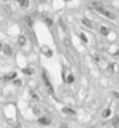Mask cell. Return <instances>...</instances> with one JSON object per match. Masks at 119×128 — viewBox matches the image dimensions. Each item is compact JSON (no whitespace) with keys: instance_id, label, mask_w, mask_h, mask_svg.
Returning <instances> with one entry per match:
<instances>
[{"instance_id":"obj_2","label":"cell","mask_w":119,"mask_h":128,"mask_svg":"<svg viewBox=\"0 0 119 128\" xmlns=\"http://www.w3.org/2000/svg\"><path fill=\"white\" fill-rule=\"evenodd\" d=\"M91 6H93L94 10H96L98 13H101V12H102V10L104 8L103 4L102 2H98V1H94V2H91Z\"/></svg>"},{"instance_id":"obj_10","label":"cell","mask_w":119,"mask_h":128,"mask_svg":"<svg viewBox=\"0 0 119 128\" xmlns=\"http://www.w3.org/2000/svg\"><path fill=\"white\" fill-rule=\"evenodd\" d=\"M26 41H27V40H26V37L22 36V35H21V36L19 37V44H20L21 47H23L24 44H26Z\"/></svg>"},{"instance_id":"obj_14","label":"cell","mask_w":119,"mask_h":128,"mask_svg":"<svg viewBox=\"0 0 119 128\" xmlns=\"http://www.w3.org/2000/svg\"><path fill=\"white\" fill-rule=\"evenodd\" d=\"M80 38H82V41L84 42V43L87 42V37L84 36V34H80Z\"/></svg>"},{"instance_id":"obj_12","label":"cell","mask_w":119,"mask_h":128,"mask_svg":"<svg viewBox=\"0 0 119 128\" xmlns=\"http://www.w3.org/2000/svg\"><path fill=\"white\" fill-rule=\"evenodd\" d=\"M15 77H16V74H15V72H12V74H9L8 76H6L5 79H6V80H10V79H13V78H15Z\"/></svg>"},{"instance_id":"obj_15","label":"cell","mask_w":119,"mask_h":128,"mask_svg":"<svg viewBox=\"0 0 119 128\" xmlns=\"http://www.w3.org/2000/svg\"><path fill=\"white\" fill-rule=\"evenodd\" d=\"M23 72H24V74H31V70H29V69H24Z\"/></svg>"},{"instance_id":"obj_9","label":"cell","mask_w":119,"mask_h":128,"mask_svg":"<svg viewBox=\"0 0 119 128\" xmlns=\"http://www.w3.org/2000/svg\"><path fill=\"white\" fill-rule=\"evenodd\" d=\"M15 1H17L22 7H27L29 5V0H15Z\"/></svg>"},{"instance_id":"obj_1","label":"cell","mask_w":119,"mask_h":128,"mask_svg":"<svg viewBox=\"0 0 119 128\" xmlns=\"http://www.w3.org/2000/svg\"><path fill=\"white\" fill-rule=\"evenodd\" d=\"M42 77H43L44 85H45V88H46V90L49 91V93L53 94V93H54V91H53V88H52V85H51V82H50L49 77H47L46 72H44V71H43V74H42Z\"/></svg>"},{"instance_id":"obj_4","label":"cell","mask_w":119,"mask_h":128,"mask_svg":"<svg viewBox=\"0 0 119 128\" xmlns=\"http://www.w3.org/2000/svg\"><path fill=\"white\" fill-rule=\"evenodd\" d=\"M101 14H103V15H104V16H106V18H109V19H115V14H112L111 13V12H110V10H104V8H103L102 10V12H101Z\"/></svg>"},{"instance_id":"obj_5","label":"cell","mask_w":119,"mask_h":128,"mask_svg":"<svg viewBox=\"0 0 119 128\" xmlns=\"http://www.w3.org/2000/svg\"><path fill=\"white\" fill-rule=\"evenodd\" d=\"M3 52H5V55H7V56H10L12 55V48H10V46H8V44H6L5 47H3Z\"/></svg>"},{"instance_id":"obj_18","label":"cell","mask_w":119,"mask_h":128,"mask_svg":"<svg viewBox=\"0 0 119 128\" xmlns=\"http://www.w3.org/2000/svg\"><path fill=\"white\" fill-rule=\"evenodd\" d=\"M2 49V44H1V42H0V50Z\"/></svg>"},{"instance_id":"obj_11","label":"cell","mask_w":119,"mask_h":128,"mask_svg":"<svg viewBox=\"0 0 119 128\" xmlns=\"http://www.w3.org/2000/svg\"><path fill=\"white\" fill-rule=\"evenodd\" d=\"M110 114H111V110H110V108H106L105 111L102 113V116H103V118H108Z\"/></svg>"},{"instance_id":"obj_3","label":"cell","mask_w":119,"mask_h":128,"mask_svg":"<svg viewBox=\"0 0 119 128\" xmlns=\"http://www.w3.org/2000/svg\"><path fill=\"white\" fill-rule=\"evenodd\" d=\"M38 124L44 125V126H47V125H50V124H51V119L46 118V116H42V118L38 119Z\"/></svg>"},{"instance_id":"obj_7","label":"cell","mask_w":119,"mask_h":128,"mask_svg":"<svg viewBox=\"0 0 119 128\" xmlns=\"http://www.w3.org/2000/svg\"><path fill=\"white\" fill-rule=\"evenodd\" d=\"M82 24H84L86 27H88V28H93V24H91L88 19H82Z\"/></svg>"},{"instance_id":"obj_16","label":"cell","mask_w":119,"mask_h":128,"mask_svg":"<svg viewBox=\"0 0 119 128\" xmlns=\"http://www.w3.org/2000/svg\"><path fill=\"white\" fill-rule=\"evenodd\" d=\"M73 80H74V77H73L72 74H71V76H68V83H72Z\"/></svg>"},{"instance_id":"obj_13","label":"cell","mask_w":119,"mask_h":128,"mask_svg":"<svg viewBox=\"0 0 119 128\" xmlns=\"http://www.w3.org/2000/svg\"><path fill=\"white\" fill-rule=\"evenodd\" d=\"M112 125H113V127H117V126L119 125V118H116L115 120L112 121Z\"/></svg>"},{"instance_id":"obj_8","label":"cell","mask_w":119,"mask_h":128,"mask_svg":"<svg viewBox=\"0 0 119 128\" xmlns=\"http://www.w3.org/2000/svg\"><path fill=\"white\" fill-rule=\"evenodd\" d=\"M63 113H67V114H75V111L72 110V108L65 107V108H63Z\"/></svg>"},{"instance_id":"obj_17","label":"cell","mask_w":119,"mask_h":128,"mask_svg":"<svg viewBox=\"0 0 119 128\" xmlns=\"http://www.w3.org/2000/svg\"><path fill=\"white\" fill-rule=\"evenodd\" d=\"M27 21H28L27 24H29V26H31V24H33V22H31V20H30V18H27Z\"/></svg>"},{"instance_id":"obj_6","label":"cell","mask_w":119,"mask_h":128,"mask_svg":"<svg viewBox=\"0 0 119 128\" xmlns=\"http://www.w3.org/2000/svg\"><path fill=\"white\" fill-rule=\"evenodd\" d=\"M99 32H101V34H102V35L106 36V35H109L110 29H109V28H106V27H104V26H102V27L99 28Z\"/></svg>"}]
</instances>
